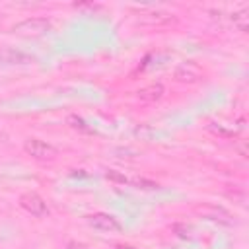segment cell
Listing matches in <instances>:
<instances>
[{"label": "cell", "instance_id": "obj_4", "mask_svg": "<svg viewBox=\"0 0 249 249\" xmlns=\"http://www.w3.org/2000/svg\"><path fill=\"white\" fill-rule=\"evenodd\" d=\"M23 150H25L27 156H31L33 160H39V161H53V160H56V156H58V150H56L53 144L43 142V140H39V138H29V140H25Z\"/></svg>", "mask_w": 249, "mask_h": 249}, {"label": "cell", "instance_id": "obj_13", "mask_svg": "<svg viewBox=\"0 0 249 249\" xmlns=\"http://www.w3.org/2000/svg\"><path fill=\"white\" fill-rule=\"evenodd\" d=\"M173 231L181 239H191L193 237V228L189 224H173Z\"/></svg>", "mask_w": 249, "mask_h": 249}, {"label": "cell", "instance_id": "obj_5", "mask_svg": "<svg viewBox=\"0 0 249 249\" xmlns=\"http://www.w3.org/2000/svg\"><path fill=\"white\" fill-rule=\"evenodd\" d=\"M173 80L179 84H196L200 80H204V70L196 64V62H181L175 70H173Z\"/></svg>", "mask_w": 249, "mask_h": 249}, {"label": "cell", "instance_id": "obj_15", "mask_svg": "<svg viewBox=\"0 0 249 249\" xmlns=\"http://www.w3.org/2000/svg\"><path fill=\"white\" fill-rule=\"evenodd\" d=\"M66 249H88L84 243H80V241H70L68 245H66Z\"/></svg>", "mask_w": 249, "mask_h": 249}, {"label": "cell", "instance_id": "obj_6", "mask_svg": "<svg viewBox=\"0 0 249 249\" xmlns=\"http://www.w3.org/2000/svg\"><path fill=\"white\" fill-rule=\"evenodd\" d=\"M19 206L25 212H29L31 216H37V218H43V216L49 214V206H47L45 198L41 195H37V193H31V191L29 193H23L19 196Z\"/></svg>", "mask_w": 249, "mask_h": 249}, {"label": "cell", "instance_id": "obj_7", "mask_svg": "<svg viewBox=\"0 0 249 249\" xmlns=\"http://www.w3.org/2000/svg\"><path fill=\"white\" fill-rule=\"evenodd\" d=\"M88 224H89L93 230H99V231H105V233H113V231H121V230H123L121 222H119L113 214H107V212L89 214V216H88Z\"/></svg>", "mask_w": 249, "mask_h": 249}, {"label": "cell", "instance_id": "obj_3", "mask_svg": "<svg viewBox=\"0 0 249 249\" xmlns=\"http://www.w3.org/2000/svg\"><path fill=\"white\" fill-rule=\"evenodd\" d=\"M51 29V21L47 18H27L12 27V33L21 37H41Z\"/></svg>", "mask_w": 249, "mask_h": 249}, {"label": "cell", "instance_id": "obj_2", "mask_svg": "<svg viewBox=\"0 0 249 249\" xmlns=\"http://www.w3.org/2000/svg\"><path fill=\"white\" fill-rule=\"evenodd\" d=\"M195 214L208 220V222L220 224V226H233L235 224L233 214L230 210H226L224 206H218V204H196Z\"/></svg>", "mask_w": 249, "mask_h": 249}, {"label": "cell", "instance_id": "obj_14", "mask_svg": "<svg viewBox=\"0 0 249 249\" xmlns=\"http://www.w3.org/2000/svg\"><path fill=\"white\" fill-rule=\"evenodd\" d=\"M105 177H107L109 181H113V183H121V185H124V183H128V177H126L124 173H121V171H117V169H109V171L105 173Z\"/></svg>", "mask_w": 249, "mask_h": 249}, {"label": "cell", "instance_id": "obj_11", "mask_svg": "<svg viewBox=\"0 0 249 249\" xmlns=\"http://www.w3.org/2000/svg\"><path fill=\"white\" fill-rule=\"evenodd\" d=\"M66 123H68L74 130H80V132H86V134H89V132H91V128L88 126V123H86L82 117H78V115H70V117L66 119Z\"/></svg>", "mask_w": 249, "mask_h": 249}, {"label": "cell", "instance_id": "obj_10", "mask_svg": "<svg viewBox=\"0 0 249 249\" xmlns=\"http://www.w3.org/2000/svg\"><path fill=\"white\" fill-rule=\"evenodd\" d=\"M231 21H233V25H235L239 31H247V29H249V14H247V10L235 12V14L231 16Z\"/></svg>", "mask_w": 249, "mask_h": 249}, {"label": "cell", "instance_id": "obj_16", "mask_svg": "<svg viewBox=\"0 0 249 249\" xmlns=\"http://www.w3.org/2000/svg\"><path fill=\"white\" fill-rule=\"evenodd\" d=\"M115 249H138V247H134V245H117Z\"/></svg>", "mask_w": 249, "mask_h": 249}, {"label": "cell", "instance_id": "obj_1", "mask_svg": "<svg viewBox=\"0 0 249 249\" xmlns=\"http://www.w3.org/2000/svg\"><path fill=\"white\" fill-rule=\"evenodd\" d=\"M134 19L140 25L146 27H163L169 25L171 21H175L173 14L165 12V10H158V8H142L138 12H134Z\"/></svg>", "mask_w": 249, "mask_h": 249}, {"label": "cell", "instance_id": "obj_12", "mask_svg": "<svg viewBox=\"0 0 249 249\" xmlns=\"http://www.w3.org/2000/svg\"><path fill=\"white\" fill-rule=\"evenodd\" d=\"M132 185H134L136 189H142V191H156V189L160 187L156 181H150V179H144V177L132 179Z\"/></svg>", "mask_w": 249, "mask_h": 249}, {"label": "cell", "instance_id": "obj_8", "mask_svg": "<svg viewBox=\"0 0 249 249\" xmlns=\"http://www.w3.org/2000/svg\"><path fill=\"white\" fill-rule=\"evenodd\" d=\"M163 93H165V88L160 82H156V84H150V86L142 88L138 91V99L142 103H156V101H160L163 97Z\"/></svg>", "mask_w": 249, "mask_h": 249}, {"label": "cell", "instance_id": "obj_9", "mask_svg": "<svg viewBox=\"0 0 249 249\" xmlns=\"http://www.w3.org/2000/svg\"><path fill=\"white\" fill-rule=\"evenodd\" d=\"M0 60L2 62H8V64H31L33 62V56L21 53V51H14V49H6V51H0Z\"/></svg>", "mask_w": 249, "mask_h": 249}]
</instances>
